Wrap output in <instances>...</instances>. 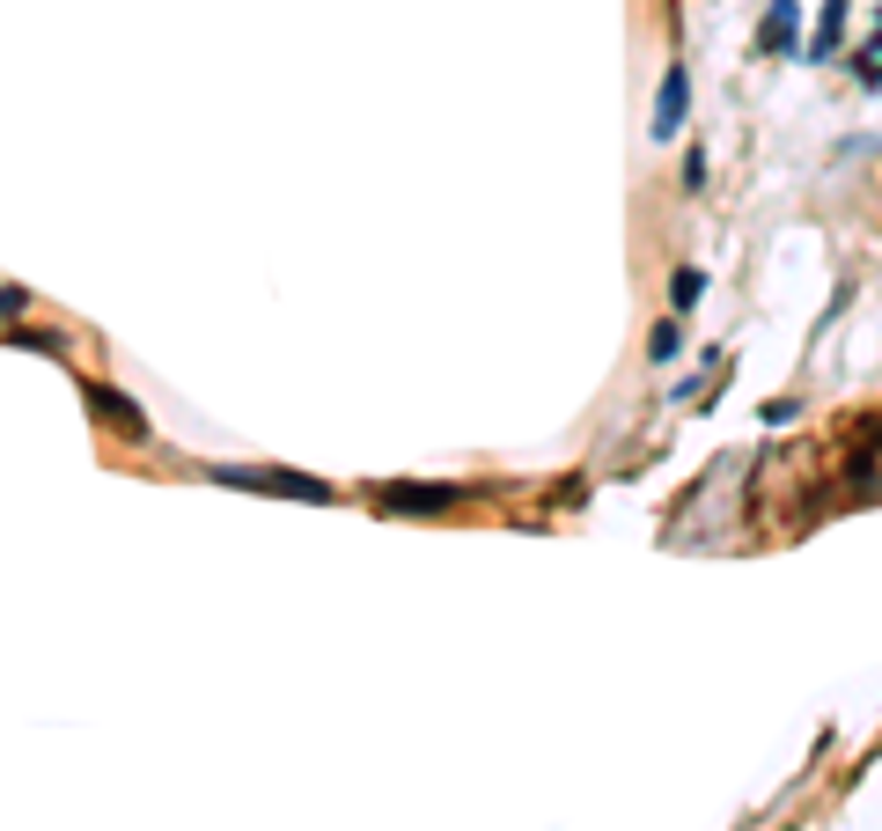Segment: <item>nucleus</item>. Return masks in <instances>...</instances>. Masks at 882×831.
Segmentation results:
<instances>
[{
  "mask_svg": "<svg viewBox=\"0 0 882 831\" xmlns=\"http://www.w3.org/2000/svg\"><path fill=\"white\" fill-rule=\"evenodd\" d=\"M691 119V74H685V59H677V67L662 74V97H655V125H647V133H655V141H677V125Z\"/></svg>",
  "mask_w": 882,
  "mask_h": 831,
  "instance_id": "7ed1b4c3",
  "label": "nucleus"
},
{
  "mask_svg": "<svg viewBox=\"0 0 882 831\" xmlns=\"http://www.w3.org/2000/svg\"><path fill=\"white\" fill-rule=\"evenodd\" d=\"M875 15H882V8H875Z\"/></svg>",
  "mask_w": 882,
  "mask_h": 831,
  "instance_id": "ddd939ff",
  "label": "nucleus"
},
{
  "mask_svg": "<svg viewBox=\"0 0 882 831\" xmlns=\"http://www.w3.org/2000/svg\"><path fill=\"white\" fill-rule=\"evenodd\" d=\"M89 405H97V413H111L125 427V435H140V413H133V405H125L118 391H103V383H89Z\"/></svg>",
  "mask_w": 882,
  "mask_h": 831,
  "instance_id": "6e6552de",
  "label": "nucleus"
},
{
  "mask_svg": "<svg viewBox=\"0 0 882 831\" xmlns=\"http://www.w3.org/2000/svg\"><path fill=\"white\" fill-rule=\"evenodd\" d=\"M699 294H706V272H699V266H677V272H669V317L699 310Z\"/></svg>",
  "mask_w": 882,
  "mask_h": 831,
  "instance_id": "423d86ee",
  "label": "nucleus"
},
{
  "mask_svg": "<svg viewBox=\"0 0 882 831\" xmlns=\"http://www.w3.org/2000/svg\"><path fill=\"white\" fill-rule=\"evenodd\" d=\"M23 310H30V294H23V288H0V317H23Z\"/></svg>",
  "mask_w": 882,
  "mask_h": 831,
  "instance_id": "f8f14e48",
  "label": "nucleus"
},
{
  "mask_svg": "<svg viewBox=\"0 0 882 831\" xmlns=\"http://www.w3.org/2000/svg\"><path fill=\"white\" fill-rule=\"evenodd\" d=\"M853 74L868 81V89H882V37H875V45H860V52H853Z\"/></svg>",
  "mask_w": 882,
  "mask_h": 831,
  "instance_id": "1a4fd4ad",
  "label": "nucleus"
},
{
  "mask_svg": "<svg viewBox=\"0 0 882 831\" xmlns=\"http://www.w3.org/2000/svg\"><path fill=\"white\" fill-rule=\"evenodd\" d=\"M802 413V405H794V397H772V405H765V427H787V419Z\"/></svg>",
  "mask_w": 882,
  "mask_h": 831,
  "instance_id": "9b49d317",
  "label": "nucleus"
},
{
  "mask_svg": "<svg viewBox=\"0 0 882 831\" xmlns=\"http://www.w3.org/2000/svg\"><path fill=\"white\" fill-rule=\"evenodd\" d=\"M677 353H685V324H677V317H662V324H655V339H647V361H655V368H669Z\"/></svg>",
  "mask_w": 882,
  "mask_h": 831,
  "instance_id": "0eeeda50",
  "label": "nucleus"
},
{
  "mask_svg": "<svg viewBox=\"0 0 882 831\" xmlns=\"http://www.w3.org/2000/svg\"><path fill=\"white\" fill-rule=\"evenodd\" d=\"M802 45V0H765V23H758V59H794Z\"/></svg>",
  "mask_w": 882,
  "mask_h": 831,
  "instance_id": "f03ea898",
  "label": "nucleus"
},
{
  "mask_svg": "<svg viewBox=\"0 0 882 831\" xmlns=\"http://www.w3.org/2000/svg\"><path fill=\"white\" fill-rule=\"evenodd\" d=\"M214 486H236V493H280V501H331V486L324 479H309V471H280V464H214L206 471Z\"/></svg>",
  "mask_w": 882,
  "mask_h": 831,
  "instance_id": "f257e3e1",
  "label": "nucleus"
},
{
  "mask_svg": "<svg viewBox=\"0 0 882 831\" xmlns=\"http://www.w3.org/2000/svg\"><path fill=\"white\" fill-rule=\"evenodd\" d=\"M838 37H846V0H824L816 37H808V59H816V67H824V59H838Z\"/></svg>",
  "mask_w": 882,
  "mask_h": 831,
  "instance_id": "39448f33",
  "label": "nucleus"
},
{
  "mask_svg": "<svg viewBox=\"0 0 882 831\" xmlns=\"http://www.w3.org/2000/svg\"><path fill=\"white\" fill-rule=\"evenodd\" d=\"M456 493L449 486H383L375 493V508H397V515H434V508H449Z\"/></svg>",
  "mask_w": 882,
  "mask_h": 831,
  "instance_id": "20e7f679",
  "label": "nucleus"
},
{
  "mask_svg": "<svg viewBox=\"0 0 882 831\" xmlns=\"http://www.w3.org/2000/svg\"><path fill=\"white\" fill-rule=\"evenodd\" d=\"M685 192H706V155H699V147L685 155Z\"/></svg>",
  "mask_w": 882,
  "mask_h": 831,
  "instance_id": "9d476101",
  "label": "nucleus"
}]
</instances>
